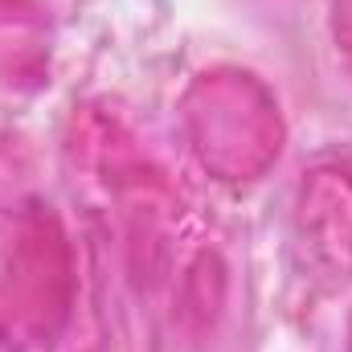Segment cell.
I'll return each mask as SVG.
<instances>
[]
</instances>
